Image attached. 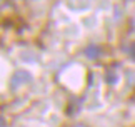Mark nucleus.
<instances>
[{"mask_svg":"<svg viewBox=\"0 0 135 127\" xmlns=\"http://www.w3.org/2000/svg\"><path fill=\"white\" fill-rule=\"evenodd\" d=\"M0 127H5V119L0 115Z\"/></svg>","mask_w":135,"mask_h":127,"instance_id":"20e7f679","label":"nucleus"},{"mask_svg":"<svg viewBox=\"0 0 135 127\" xmlns=\"http://www.w3.org/2000/svg\"><path fill=\"white\" fill-rule=\"evenodd\" d=\"M74 127H87V125H84V124H77V125H74Z\"/></svg>","mask_w":135,"mask_h":127,"instance_id":"39448f33","label":"nucleus"},{"mask_svg":"<svg viewBox=\"0 0 135 127\" xmlns=\"http://www.w3.org/2000/svg\"><path fill=\"white\" fill-rule=\"evenodd\" d=\"M32 80V75H30L28 72H25V70H17L12 75V80H10V84H12V87H18V85H22V84L25 82H30Z\"/></svg>","mask_w":135,"mask_h":127,"instance_id":"f257e3e1","label":"nucleus"},{"mask_svg":"<svg viewBox=\"0 0 135 127\" xmlns=\"http://www.w3.org/2000/svg\"><path fill=\"white\" fill-rule=\"evenodd\" d=\"M85 55H87V59H92V60L98 59V55H100V47L98 45H89L85 49Z\"/></svg>","mask_w":135,"mask_h":127,"instance_id":"f03ea898","label":"nucleus"},{"mask_svg":"<svg viewBox=\"0 0 135 127\" xmlns=\"http://www.w3.org/2000/svg\"><path fill=\"white\" fill-rule=\"evenodd\" d=\"M130 55H132V59L135 60V42H133V44L130 45Z\"/></svg>","mask_w":135,"mask_h":127,"instance_id":"7ed1b4c3","label":"nucleus"}]
</instances>
